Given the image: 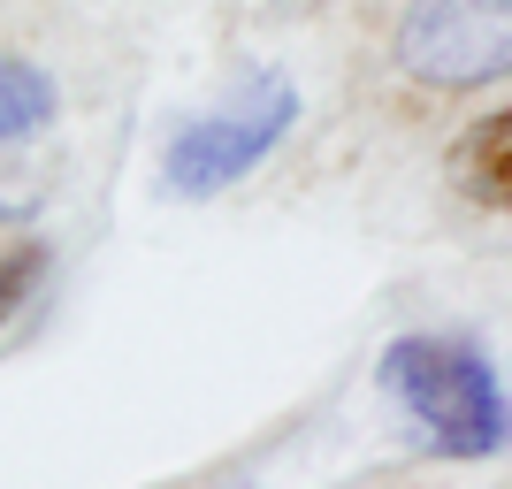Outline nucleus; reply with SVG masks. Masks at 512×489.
Masks as SVG:
<instances>
[{
  "label": "nucleus",
  "instance_id": "nucleus-5",
  "mask_svg": "<svg viewBox=\"0 0 512 489\" xmlns=\"http://www.w3.org/2000/svg\"><path fill=\"white\" fill-rule=\"evenodd\" d=\"M46 276H54V237L23 214H0V329L39 298Z\"/></svg>",
  "mask_w": 512,
  "mask_h": 489
},
{
  "label": "nucleus",
  "instance_id": "nucleus-1",
  "mask_svg": "<svg viewBox=\"0 0 512 489\" xmlns=\"http://www.w3.org/2000/svg\"><path fill=\"white\" fill-rule=\"evenodd\" d=\"M383 398L421 428L444 459H490L505 451V383L467 337H398L375 367Z\"/></svg>",
  "mask_w": 512,
  "mask_h": 489
},
{
  "label": "nucleus",
  "instance_id": "nucleus-4",
  "mask_svg": "<svg viewBox=\"0 0 512 489\" xmlns=\"http://www.w3.org/2000/svg\"><path fill=\"white\" fill-rule=\"evenodd\" d=\"M444 176H451V192L467 199V207H482V214L512 207V107H490V115H474V123L459 130Z\"/></svg>",
  "mask_w": 512,
  "mask_h": 489
},
{
  "label": "nucleus",
  "instance_id": "nucleus-3",
  "mask_svg": "<svg viewBox=\"0 0 512 489\" xmlns=\"http://www.w3.org/2000/svg\"><path fill=\"white\" fill-rule=\"evenodd\" d=\"M398 69L413 85L467 92L512 69V8L505 0H413L398 23Z\"/></svg>",
  "mask_w": 512,
  "mask_h": 489
},
{
  "label": "nucleus",
  "instance_id": "nucleus-6",
  "mask_svg": "<svg viewBox=\"0 0 512 489\" xmlns=\"http://www.w3.org/2000/svg\"><path fill=\"white\" fill-rule=\"evenodd\" d=\"M62 115V92L46 77L39 62H23L0 46V146H23V138H39L46 123Z\"/></svg>",
  "mask_w": 512,
  "mask_h": 489
},
{
  "label": "nucleus",
  "instance_id": "nucleus-2",
  "mask_svg": "<svg viewBox=\"0 0 512 489\" xmlns=\"http://www.w3.org/2000/svg\"><path fill=\"white\" fill-rule=\"evenodd\" d=\"M291 123H299V92L283 85V77H260V85L237 92L230 107L192 115V123L169 138V153H161L169 192H176V199H214V192H230L237 176H253L260 161L291 138Z\"/></svg>",
  "mask_w": 512,
  "mask_h": 489
}]
</instances>
